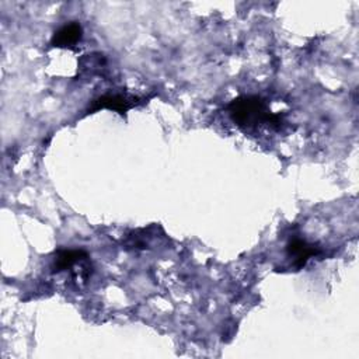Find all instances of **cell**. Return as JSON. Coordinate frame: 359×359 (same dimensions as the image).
Returning <instances> with one entry per match:
<instances>
[{
    "label": "cell",
    "instance_id": "obj_1",
    "mask_svg": "<svg viewBox=\"0 0 359 359\" xmlns=\"http://www.w3.org/2000/svg\"><path fill=\"white\" fill-rule=\"evenodd\" d=\"M227 111L233 122L245 133L257 132L259 129H279L282 126V116L269 109L265 100L258 95H241L234 98Z\"/></svg>",
    "mask_w": 359,
    "mask_h": 359
},
{
    "label": "cell",
    "instance_id": "obj_2",
    "mask_svg": "<svg viewBox=\"0 0 359 359\" xmlns=\"http://www.w3.org/2000/svg\"><path fill=\"white\" fill-rule=\"evenodd\" d=\"M143 102L142 98L136 97V95H130V94H123V93H107L100 95L98 98H95L91 105L87 109V114L95 112L101 108H107V109H112L119 112L121 115H123L126 111L140 105Z\"/></svg>",
    "mask_w": 359,
    "mask_h": 359
},
{
    "label": "cell",
    "instance_id": "obj_3",
    "mask_svg": "<svg viewBox=\"0 0 359 359\" xmlns=\"http://www.w3.org/2000/svg\"><path fill=\"white\" fill-rule=\"evenodd\" d=\"M286 250H287V255L292 259L293 266L296 269H300L302 266H304L306 262L311 257H316V255L321 254V248L320 247H317L314 244H310V243H307L306 240H302V238L290 240L287 243Z\"/></svg>",
    "mask_w": 359,
    "mask_h": 359
},
{
    "label": "cell",
    "instance_id": "obj_4",
    "mask_svg": "<svg viewBox=\"0 0 359 359\" xmlns=\"http://www.w3.org/2000/svg\"><path fill=\"white\" fill-rule=\"evenodd\" d=\"M83 36V28L79 22L72 21L62 25L52 36L50 45L55 48H73Z\"/></svg>",
    "mask_w": 359,
    "mask_h": 359
},
{
    "label": "cell",
    "instance_id": "obj_5",
    "mask_svg": "<svg viewBox=\"0 0 359 359\" xmlns=\"http://www.w3.org/2000/svg\"><path fill=\"white\" fill-rule=\"evenodd\" d=\"M87 258L88 257L83 250H59L53 259V271H72L76 265L83 264Z\"/></svg>",
    "mask_w": 359,
    "mask_h": 359
}]
</instances>
